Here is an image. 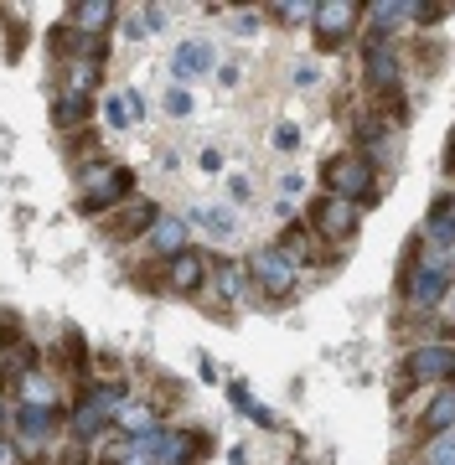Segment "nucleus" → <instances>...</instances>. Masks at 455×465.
<instances>
[{"label": "nucleus", "mask_w": 455, "mask_h": 465, "mask_svg": "<svg viewBox=\"0 0 455 465\" xmlns=\"http://www.w3.org/2000/svg\"><path fill=\"white\" fill-rule=\"evenodd\" d=\"M203 171H223V150H213V145L203 150Z\"/></svg>", "instance_id": "34"}, {"label": "nucleus", "mask_w": 455, "mask_h": 465, "mask_svg": "<svg viewBox=\"0 0 455 465\" xmlns=\"http://www.w3.org/2000/svg\"><path fill=\"white\" fill-rule=\"evenodd\" d=\"M362 26V0H321L311 11V42L316 52H341Z\"/></svg>", "instance_id": "6"}, {"label": "nucleus", "mask_w": 455, "mask_h": 465, "mask_svg": "<svg viewBox=\"0 0 455 465\" xmlns=\"http://www.w3.org/2000/svg\"><path fill=\"white\" fill-rule=\"evenodd\" d=\"M88 114H94V94H68V88H57V99H52V130H84Z\"/></svg>", "instance_id": "19"}, {"label": "nucleus", "mask_w": 455, "mask_h": 465, "mask_svg": "<svg viewBox=\"0 0 455 465\" xmlns=\"http://www.w3.org/2000/svg\"><path fill=\"white\" fill-rule=\"evenodd\" d=\"M114 16H119V5L114 0H84V5H73V32L78 36H88V42H99L109 26H114Z\"/></svg>", "instance_id": "18"}, {"label": "nucleus", "mask_w": 455, "mask_h": 465, "mask_svg": "<svg viewBox=\"0 0 455 465\" xmlns=\"http://www.w3.org/2000/svg\"><path fill=\"white\" fill-rule=\"evenodd\" d=\"M166 114H171V119H186V114H192V94H186V88H166Z\"/></svg>", "instance_id": "27"}, {"label": "nucleus", "mask_w": 455, "mask_h": 465, "mask_svg": "<svg viewBox=\"0 0 455 465\" xmlns=\"http://www.w3.org/2000/svg\"><path fill=\"white\" fill-rule=\"evenodd\" d=\"M274 150H280V155H290V150H301V130H295L290 119H280V124H274Z\"/></svg>", "instance_id": "26"}, {"label": "nucleus", "mask_w": 455, "mask_h": 465, "mask_svg": "<svg viewBox=\"0 0 455 465\" xmlns=\"http://www.w3.org/2000/svg\"><path fill=\"white\" fill-rule=\"evenodd\" d=\"M161 284H166V295H197L207 284V253L203 249L171 253L166 264H161Z\"/></svg>", "instance_id": "11"}, {"label": "nucleus", "mask_w": 455, "mask_h": 465, "mask_svg": "<svg viewBox=\"0 0 455 465\" xmlns=\"http://www.w3.org/2000/svg\"><path fill=\"white\" fill-rule=\"evenodd\" d=\"M455 430V388L450 382H440L424 393V403L414 409V434L430 440V434H450Z\"/></svg>", "instance_id": "12"}, {"label": "nucleus", "mask_w": 455, "mask_h": 465, "mask_svg": "<svg viewBox=\"0 0 455 465\" xmlns=\"http://www.w3.org/2000/svg\"><path fill=\"white\" fill-rule=\"evenodd\" d=\"M0 465H21L16 445H11V434H0Z\"/></svg>", "instance_id": "32"}, {"label": "nucleus", "mask_w": 455, "mask_h": 465, "mask_svg": "<svg viewBox=\"0 0 455 465\" xmlns=\"http://www.w3.org/2000/svg\"><path fill=\"white\" fill-rule=\"evenodd\" d=\"M311 228H316L326 243H352L357 228H362V207H352V202H337V197H321L316 213H311Z\"/></svg>", "instance_id": "10"}, {"label": "nucleus", "mask_w": 455, "mask_h": 465, "mask_svg": "<svg viewBox=\"0 0 455 465\" xmlns=\"http://www.w3.org/2000/svg\"><path fill=\"white\" fill-rule=\"evenodd\" d=\"M145 450H151V465H197L213 450V434L207 430H166L155 424L145 434Z\"/></svg>", "instance_id": "7"}, {"label": "nucleus", "mask_w": 455, "mask_h": 465, "mask_svg": "<svg viewBox=\"0 0 455 465\" xmlns=\"http://www.w3.org/2000/svg\"><path fill=\"white\" fill-rule=\"evenodd\" d=\"M213 63H218V52H213V42L207 36H186V42H176V52H171V73L176 78H203V73H213ZM176 84V88H182Z\"/></svg>", "instance_id": "14"}, {"label": "nucleus", "mask_w": 455, "mask_h": 465, "mask_svg": "<svg viewBox=\"0 0 455 465\" xmlns=\"http://www.w3.org/2000/svg\"><path fill=\"white\" fill-rule=\"evenodd\" d=\"M140 94L135 88H124V94H109L104 99V119H109V130H130V124H140Z\"/></svg>", "instance_id": "22"}, {"label": "nucleus", "mask_w": 455, "mask_h": 465, "mask_svg": "<svg viewBox=\"0 0 455 465\" xmlns=\"http://www.w3.org/2000/svg\"><path fill=\"white\" fill-rule=\"evenodd\" d=\"M311 0H301V5H270V16H290V21H311Z\"/></svg>", "instance_id": "28"}, {"label": "nucleus", "mask_w": 455, "mask_h": 465, "mask_svg": "<svg viewBox=\"0 0 455 465\" xmlns=\"http://www.w3.org/2000/svg\"><path fill=\"white\" fill-rule=\"evenodd\" d=\"M404 382L409 388H440V382H455V347L450 341H420V347L404 351Z\"/></svg>", "instance_id": "8"}, {"label": "nucleus", "mask_w": 455, "mask_h": 465, "mask_svg": "<svg viewBox=\"0 0 455 465\" xmlns=\"http://www.w3.org/2000/svg\"><path fill=\"white\" fill-rule=\"evenodd\" d=\"M145 243H151L161 259L182 253V249H186V223H182V217H166V213H161V217L151 223V232H145Z\"/></svg>", "instance_id": "21"}, {"label": "nucleus", "mask_w": 455, "mask_h": 465, "mask_svg": "<svg viewBox=\"0 0 455 465\" xmlns=\"http://www.w3.org/2000/svg\"><path fill=\"white\" fill-rule=\"evenodd\" d=\"M11 445H16V455H26V460H42L47 455V445L57 440V409H26L21 403L16 414H11Z\"/></svg>", "instance_id": "9"}, {"label": "nucleus", "mask_w": 455, "mask_h": 465, "mask_svg": "<svg viewBox=\"0 0 455 465\" xmlns=\"http://www.w3.org/2000/svg\"><path fill=\"white\" fill-rule=\"evenodd\" d=\"M228 393H233V409H238V414H249L259 430H274V414H270V409H259V403L249 399V388H243V382H233Z\"/></svg>", "instance_id": "24"}, {"label": "nucleus", "mask_w": 455, "mask_h": 465, "mask_svg": "<svg viewBox=\"0 0 455 465\" xmlns=\"http://www.w3.org/2000/svg\"><path fill=\"white\" fill-rule=\"evenodd\" d=\"M207 284L223 305H238L249 300V274H243V259H207Z\"/></svg>", "instance_id": "15"}, {"label": "nucleus", "mask_w": 455, "mask_h": 465, "mask_svg": "<svg viewBox=\"0 0 455 465\" xmlns=\"http://www.w3.org/2000/svg\"><path fill=\"white\" fill-rule=\"evenodd\" d=\"M362 88L372 94L378 109H393L404 99V52L393 42H378V36L368 42V52H362Z\"/></svg>", "instance_id": "5"}, {"label": "nucleus", "mask_w": 455, "mask_h": 465, "mask_svg": "<svg viewBox=\"0 0 455 465\" xmlns=\"http://www.w3.org/2000/svg\"><path fill=\"white\" fill-rule=\"evenodd\" d=\"M130 192H135V171L124 161H88V171L78 176V213L99 217L119 202H130Z\"/></svg>", "instance_id": "3"}, {"label": "nucleus", "mask_w": 455, "mask_h": 465, "mask_svg": "<svg viewBox=\"0 0 455 465\" xmlns=\"http://www.w3.org/2000/svg\"><path fill=\"white\" fill-rule=\"evenodd\" d=\"M233 32L238 36H253V32H259V11H253V16H249V11H243V16H233Z\"/></svg>", "instance_id": "31"}, {"label": "nucleus", "mask_w": 455, "mask_h": 465, "mask_svg": "<svg viewBox=\"0 0 455 465\" xmlns=\"http://www.w3.org/2000/svg\"><path fill=\"white\" fill-rule=\"evenodd\" d=\"M420 243L430 253H450V243H455V202H450V192H440V197L430 202V217L420 223Z\"/></svg>", "instance_id": "13"}, {"label": "nucleus", "mask_w": 455, "mask_h": 465, "mask_svg": "<svg viewBox=\"0 0 455 465\" xmlns=\"http://www.w3.org/2000/svg\"><path fill=\"white\" fill-rule=\"evenodd\" d=\"M414 460H420V465H455V430L420 440V455H414Z\"/></svg>", "instance_id": "23"}, {"label": "nucleus", "mask_w": 455, "mask_h": 465, "mask_svg": "<svg viewBox=\"0 0 455 465\" xmlns=\"http://www.w3.org/2000/svg\"><path fill=\"white\" fill-rule=\"evenodd\" d=\"M450 253H430L424 243H414V253L404 259V274H399V300H404L409 316H430V311H440L445 305V295H450Z\"/></svg>", "instance_id": "1"}, {"label": "nucleus", "mask_w": 455, "mask_h": 465, "mask_svg": "<svg viewBox=\"0 0 455 465\" xmlns=\"http://www.w3.org/2000/svg\"><path fill=\"white\" fill-rule=\"evenodd\" d=\"M203 228L213 232V238H233L238 223H233V213H228V207H207V213H203Z\"/></svg>", "instance_id": "25"}, {"label": "nucleus", "mask_w": 455, "mask_h": 465, "mask_svg": "<svg viewBox=\"0 0 455 465\" xmlns=\"http://www.w3.org/2000/svg\"><path fill=\"white\" fill-rule=\"evenodd\" d=\"M21 336V326H16V316H0V351L11 347V341H16Z\"/></svg>", "instance_id": "30"}, {"label": "nucleus", "mask_w": 455, "mask_h": 465, "mask_svg": "<svg viewBox=\"0 0 455 465\" xmlns=\"http://www.w3.org/2000/svg\"><path fill=\"white\" fill-rule=\"evenodd\" d=\"M301 259L295 253H285L280 243H264V249H253L249 259H243V274H249V290H259L264 300H290L295 290H301Z\"/></svg>", "instance_id": "4"}, {"label": "nucleus", "mask_w": 455, "mask_h": 465, "mask_svg": "<svg viewBox=\"0 0 455 465\" xmlns=\"http://www.w3.org/2000/svg\"><path fill=\"white\" fill-rule=\"evenodd\" d=\"M155 217H161V207H155L151 197H130L124 202V213L114 217V238H145Z\"/></svg>", "instance_id": "20"}, {"label": "nucleus", "mask_w": 455, "mask_h": 465, "mask_svg": "<svg viewBox=\"0 0 455 465\" xmlns=\"http://www.w3.org/2000/svg\"><path fill=\"white\" fill-rule=\"evenodd\" d=\"M16 393L26 409H57V399H63V382H57V372H47V367H26L16 378Z\"/></svg>", "instance_id": "16"}, {"label": "nucleus", "mask_w": 455, "mask_h": 465, "mask_svg": "<svg viewBox=\"0 0 455 465\" xmlns=\"http://www.w3.org/2000/svg\"><path fill=\"white\" fill-rule=\"evenodd\" d=\"M145 32H161L166 26V5H145V21H140Z\"/></svg>", "instance_id": "29"}, {"label": "nucleus", "mask_w": 455, "mask_h": 465, "mask_svg": "<svg viewBox=\"0 0 455 465\" xmlns=\"http://www.w3.org/2000/svg\"><path fill=\"white\" fill-rule=\"evenodd\" d=\"M321 182H326V197L337 202H352V207H368L378 202V166H372L362 150H337V155H326V166H321Z\"/></svg>", "instance_id": "2"}, {"label": "nucleus", "mask_w": 455, "mask_h": 465, "mask_svg": "<svg viewBox=\"0 0 455 465\" xmlns=\"http://www.w3.org/2000/svg\"><path fill=\"white\" fill-rule=\"evenodd\" d=\"M228 186H233V202H249V197H253V186H249V176H233V182H228Z\"/></svg>", "instance_id": "33"}, {"label": "nucleus", "mask_w": 455, "mask_h": 465, "mask_svg": "<svg viewBox=\"0 0 455 465\" xmlns=\"http://www.w3.org/2000/svg\"><path fill=\"white\" fill-rule=\"evenodd\" d=\"M414 11H420V0H372V5H362V16H368L378 42H388V32H399L404 21H414Z\"/></svg>", "instance_id": "17"}, {"label": "nucleus", "mask_w": 455, "mask_h": 465, "mask_svg": "<svg viewBox=\"0 0 455 465\" xmlns=\"http://www.w3.org/2000/svg\"><path fill=\"white\" fill-rule=\"evenodd\" d=\"M301 186H305L301 176H280V192H285V197H295V192H301Z\"/></svg>", "instance_id": "35"}]
</instances>
